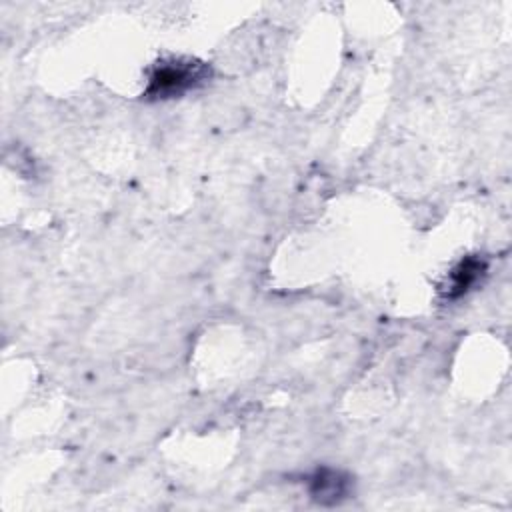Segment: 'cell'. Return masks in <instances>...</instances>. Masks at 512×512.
<instances>
[{"mask_svg":"<svg viewBox=\"0 0 512 512\" xmlns=\"http://www.w3.org/2000/svg\"><path fill=\"white\" fill-rule=\"evenodd\" d=\"M486 270H488L486 258H482L478 254L464 256L446 274L444 282L440 284V296L450 302L466 296L486 276Z\"/></svg>","mask_w":512,"mask_h":512,"instance_id":"2","label":"cell"},{"mask_svg":"<svg viewBox=\"0 0 512 512\" xmlns=\"http://www.w3.org/2000/svg\"><path fill=\"white\" fill-rule=\"evenodd\" d=\"M212 70L206 62L188 56H170L158 60L148 74L144 98L170 100L184 96L210 78Z\"/></svg>","mask_w":512,"mask_h":512,"instance_id":"1","label":"cell"},{"mask_svg":"<svg viewBox=\"0 0 512 512\" xmlns=\"http://www.w3.org/2000/svg\"><path fill=\"white\" fill-rule=\"evenodd\" d=\"M306 488L310 496L324 506L342 502L350 492V478L340 470L318 468L306 478Z\"/></svg>","mask_w":512,"mask_h":512,"instance_id":"3","label":"cell"}]
</instances>
